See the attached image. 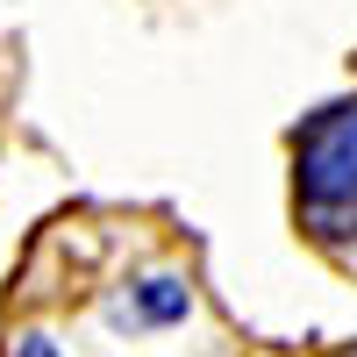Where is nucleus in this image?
Here are the masks:
<instances>
[{
  "label": "nucleus",
  "mask_w": 357,
  "mask_h": 357,
  "mask_svg": "<svg viewBox=\"0 0 357 357\" xmlns=\"http://www.w3.org/2000/svg\"><path fill=\"white\" fill-rule=\"evenodd\" d=\"M8 357H57V343H50V336H36V329H22V336L8 343Z\"/></svg>",
  "instance_id": "7ed1b4c3"
},
{
  "label": "nucleus",
  "mask_w": 357,
  "mask_h": 357,
  "mask_svg": "<svg viewBox=\"0 0 357 357\" xmlns=\"http://www.w3.org/2000/svg\"><path fill=\"white\" fill-rule=\"evenodd\" d=\"M143 321H178L186 314V286H172V279H151L143 286V307H136Z\"/></svg>",
  "instance_id": "f03ea898"
},
{
  "label": "nucleus",
  "mask_w": 357,
  "mask_h": 357,
  "mask_svg": "<svg viewBox=\"0 0 357 357\" xmlns=\"http://www.w3.org/2000/svg\"><path fill=\"white\" fill-rule=\"evenodd\" d=\"M350 357H357V350H350Z\"/></svg>",
  "instance_id": "20e7f679"
},
{
  "label": "nucleus",
  "mask_w": 357,
  "mask_h": 357,
  "mask_svg": "<svg viewBox=\"0 0 357 357\" xmlns=\"http://www.w3.org/2000/svg\"><path fill=\"white\" fill-rule=\"evenodd\" d=\"M293 215L321 257L357 272V100L307 114L293 136Z\"/></svg>",
  "instance_id": "f257e3e1"
}]
</instances>
